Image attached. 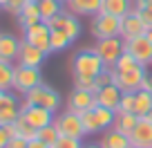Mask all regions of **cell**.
I'll return each instance as SVG.
<instances>
[{
	"label": "cell",
	"mask_w": 152,
	"mask_h": 148,
	"mask_svg": "<svg viewBox=\"0 0 152 148\" xmlns=\"http://www.w3.org/2000/svg\"><path fill=\"white\" fill-rule=\"evenodd\" d=\"M103 70H105V63L99 58V54H96L94 49H81V52H76L74 58H72V74H74V77L96 79Z\"/></svg>",
	"instance_id": "1"
},
{
	"label": "cell",
	"mask_w": 152,
	"mask_h": 148,
	"mask_svg": "<svg viewBox=\"0 0 152 148\" xmlns=\"http://www.w3.org/2000/svg\"><path fill=\"white\" fill-rule=\"evenodd\" d=\"M40 83H43L40 67H27V65H16L14 67V83H11V90L14 92L25 96L29 90H34Z\"/></svg>",
	"instance_id": "2"
},
{
	"label": "cell",
	"mask_w": 152,
	"mask_h": 148,
	"mask_svg": "<svg viewBox=\"0 0 152 148\" xmlns=\"http://www.w3.org/2000/svg\"><path fill=\"white\" fill-rule=\"evenodd\" d=\"M145 74H148L145 65H137L132 70H123V72L112 67V83L121 88V92H137L141 90V81L145 79Z\"/></svg>",
	"instance_id": "3"
},
{
	"label": "cell",
	"mask_w": 152,
	"mask_h": 148,
	"mask_svg": "<svg viewBox=\"0 0 152 148\" xmlns=\"http://www.w3.org/2000/svg\"><path fill=\"white\" fill-rule=\"evenodd\" d=\"M25 103H31V105H43V108L52 110L56 115V110L61 108V94H58L54 88H49L47 83H40L36 85L34 90H29L25 94Z\"/></svg>",
	"instance_id": "4"
},
{
	"label": "cell",
	"mask_w": 152,
	"mask_h": 148,
	"mask_svg": "<svg viewBox=\"0 0 152 148\" xmlns=\"http://www.w3.org/2000/svg\"><path fill=\"white\" fill-rule=\"evenodd\" d=\"M92 49L99 54V58L105 63V67H114V63L119 61V56L125 52V40L121 36L101 38V40H96V45Z\"/></svg>",
	"instance_id": "5"
},
{
	"label": "cell",
	"mask_w": 152,
	"mask_h": 148,
	"mask_svg": "<svg viewBox=\"0 0 152 148\" xmlns=\"http://www.w3.org/2000/svg\"><path fill=\"white\" fill-rule=\"evenodd\" d=\"M90 32L96 40L101 38H112V36H121V18L110 14H96L92 16Z\"/></svg>",
	"instance_id": "6"
},
{
	"label": "cell",
	"mask_w": 152,
	"mask_h": 148,
	"mask_svg": "<svg viewBox=\"0 0 152 148\" xmlns=\"http://www.w3.org/2000/svg\"><path fill=\"white\" fill-rule=\"evenodd\" d=\"M54 126H56V130L61 135H65V137H78V139L85 137L81 115H76V112H72V110H67V108H65V112L54 117Z\"/></svg>",
	"instance_id": "7"
},
{
	"label": "cell",
	"mask_w": 152,
	"mask_h": 148,
	"mask_svg": "<svg viewBox=\"0 0 152 148\" xmlns=\"http://www.w3.org/2000/svg\"><path fill=\"white\" fill-rule=\"evenodd\" d=\"M20 115L25 117V119L29 121V124L34 126L36 130H40V128H45V126H49V124H54V112L52 110H47V108H43V105H31V103H20Z\"/></svg>",
	"instance_id": "8"
},
{
	"label": "cell",
	"mask_w": 152,
	"mask_h": 148,
	"mask_svg": "<svg viewBox=\"0 0 152 148\" xmlns=\"http://www.w3.org/2000/svg\"><path fill=\"white\" fill-rule=\"evenodd\" d=\"M47 25H49V29H61L63 34H67L72 38V43L81 36V29H83L81 23H78V16L69 14V11H63V14L54 16L52 20H47Z\"/></svg>",
	"instance_id": "9"
},
{
	"label": "cell",
	"mask_w": 152,
	"mask_h": 148,
	"mask_svg": "<svg viewBox=\"0 0 152 148\" xmlns=\"http://www.w3.org/2000/svg\"><path fill=\"white\" fill-rule=\"evenodd\" d=\"M49 34H52L49 25L40 20V23H36V25H31V27L25 29V36H23V38L27 40V43H31L34 47L43 49L45 54H52V47H49Z\"/></svg>",
	"instance_id": "10"
},
{
	"label": "cell",
	"mask_w": 152,
	"mask_h": 148,
	"mask_svg": "<svg viewBox=\"0 0 152 148\" xmlns=\"http://www.w3.org/2000/svg\"><path fill=\"white\" fill-rule=\"evenodd\" d=\"M125 52H130L137 58V63H141V65H145V67L152 63V43L145 38V34L125 40Z\"/></svg>",
	"instance_id": "11"
},
{
	"label": "cell",
	"mask_w": 152,
	"mask_h": 148,
	"mask_svg": "<svg viewBox=\"0 0 152 148\" xmlns=\"http://www.w3.org/2000/svg\"><path fill=\"white\" fill-rule=\"evenodd\" d=\"M96 108V94L92 90H81V88H74L67 99V110L76 112V115H83L87 110Z\"/></svg>",
	"instance_id": "12"
},
{
	"label": "cell",
	"mask_w": 152,
	"mask_h": 148,
	"mask_svg": "<svg viewBox=\"0 0 152 148\" xmlns=\"http://www.w3.org/2000/svg\"><path fill=\"white\" fill-rule=\"evenodd\" d=\"M132 148H152V119L150 117H139L134 130L130 133Z\"/></svg>",
	"instance_id": "13"
},
{
	"label": "cell",
	"mask_w": 152,
	"mask_h": 148,
	"mask_svg": "<svg viewBox=\"0 0 152 148\" xmlns=\"http://www.w3.org/2000/svg\"><path fill=\"white\" fill-rule=\"evenodd\" d=\"M47 58V54L43 52V49L34 47L31 43H27V40H20V52H18V65H27V67H40L43 65V61Z\"/></svg>",
	"instance_id": "14"
},
{
	"label": "cell",
	"mask_w": 152,
	"mask_h": 148,
	"mask_svg": "<svg viewBox=\"0 0 152 148\" xmlns=\"http://www.w3.org/2000/svg\"><path fill=\"white\" fill-rule=\"evenodd\" d=\"M145 23L141 20V16L134 14V11H130V14H125L123 18H121V38L123 40H130L134 38V36H141V34H145Z\"/></svg>",
	"instance_id": "15"
},
{
	"label": "cell",
	"mask_w": 152,
	"mask_h": 148,
	"mask_svg": "<svg viewBox=\"0 0 152 148\" xmlns=\"http://www.w3.org/2000/svg\"><path fill=\"white\" fill-rule=\"evenodd\" d=\"M20 117V101L11 92H7L0 103V126H9Z\"/></svg>",
	"instance_id": "16"
},
{
	"label": "cell",
	"mask_w": 152,
	"mask_h": 148,
	"mask_svg": "<svg viewBox=\"0 0 152 148\" xmlns=\"http://www.w3.org/2000/svg\"><path fill=\"white\" fill-rule=\"evenodd\" d=\"M121 96H123L121 88H116L114 83H110V85L101 88V90L96 92V105H103V108H110V110H119Z\"/></svg>",
	"instance_id": "17"
},
{
	"label": "cell",
	"mask_w": 152,
	"mask_h": 148,
	"mask_svg": "<svg viewBox=\"0 0 152 148\" xmlns=\"http://www.w3.org/2000/svg\"><path fill=\"white\" fill-rule=\"evenodd\" d=\"M20 52V40L14 34H0V61L16 63Z\"/></svg>",
	"instance_id": "18"
},
{
	"label": "cell",
	"mask_w": 152,
	"mask_h": 148,
	"mask_svg": "<svg viewBox=\"0 0 152 148\" xmlns=\"http://www.w3.org/2000/svg\"><path fill=\"white\" fill-rule=\"evenodd\" d=\"M103 0H67L65 7L74 16H96L101 11Z\"/></svg>",
	"instance_id": "19"
},
{
	"label": "cell",
	"mask_w": 152,
	"mask_h": 148,
	"mask_svg": "<svg viewBox=\"0 0 152 148\" xmlns=\"http://www.w3.org/2000/svg\"><path fill=\"white\" fill-rule=\"evenodd\" d=\"M99 144L103 148H132V141H130L128 135L119 133V130H114V128L103 130V137L99 139Z\"/></svg>",
	"instance_id": "20"
},
{
	"label": "cell",
	"mask_w": 152,
	"mask_h": 148,
	"mask_svg": "<svg viewBox=\"0 0 152 148\" xmlns=\"http://www.w3.org/2000/svg\"><path fill=\"white\" fill-rule=\"evenodd\" d=\"M7 128H9L11 137H20V139H27V141H31V139H36V135H38V130L34 128V126L29 124V121L25 119L23 115H20L18 119L14 121V124H9V126H7Z\"/></svg>",
	"instance_id": "21"
},
{
	"label": "cell",
	"mask_w": 152,
	"mask_h": 148,
	"mask_svg": "<svg viewBox=\"0 0 152 148\" xmlns=\"http://www.w3.org/2000/svg\"><path fill=\"white\" fill-rule=\"evenodd\" d=\"M130 11H132V0H103L99 14H110V16H116V18H123Z\"/></svg>",
	"instance_id": "22"
},
{
	"label": "cell",
	"mask_w": 152,
	"mask_h": 148,
	"mask_svg": "<svg viewBox=\"0 0 152 148\" xmlns=\"http://www.w3.org/2000/svg\"><path fill=\"white\" fill-rule=\"evenodd\" d=\"M16 20H18V25L23 29H27V27H31V25H36V23H40V9H38V2H27V5L23 7V11H20L18 16H16Z\"/></svg>",
	"instance_id": "23"
},
{
	"label": "cell",
	"mask_w": 152,
	"mask_h": 148,
	"mask_svg": "<svg viewBox=\"0 0 152 148\" xmlns=\"http://www.w3.org/2000/svg\"><path fill=\"white\" fill-rule=\"evenodd\" d=\"M152 112V92L137 90L134 92V115L137 117H148Z\"/></svg>",
	"instance_id": "24"
},
{
	"label": "cell",
	"mask_w": 152,
	"mask_h": 148,
	"mask_svg": "<svg viewBox=\"0 0 152 148\" xmlns=\"http://www.w3.org/2000/svg\"><path fill=\"white\" fill-rule=\"evenodd\" d=\"M137 121H139V117L134 115V112H116V119H114V126H112V128L130 137V133L134 130Z\"/></svg>",
	"instance_id": "25"
},
{
	"label": "cell",
	"mask_w": 152,
	"mask_h": 148,
	"mask_svg": "<svg viewBox=\"0 0 152 148\" xmlns=\"http://www.w3.org/2000/svg\"><path fill=\"white\" fill-rule=\"evenodd\" d=\"M38 9H40L43 23H47V20H52L54 16L63 14V2L61 0H40V2H38Z\"/></svg>",
	"instance_id": "26"
},
{
	"label": "cell",
	"mask_w": 152,
	"mask_h": 148,
	"mask_svg": "<svg viewBox=\"0 0 152 148\" xmlns=\"http://www.w3.org/2000/svg\"><path fill=\"white\" fill-rule=\"evenodd\" d=\"M81 121H83L85 137H87V135H99V133H103V128H101V121H99V117H96L94 108L87 110V112H83V115H81Z\"/></svg>",
	"instance_id": "27"
},
{
	"label": "cell",
	"mask_w": 152,
	"mask_h": 148,
	"mask_svg": "<svg viewBox=\"0 0 152 148\" xmlns=\"http://www.w3.org/2000/svg\"><path fill=\"white\" fill-rule=\"evenodd\" d=\"M69 45H72V38L67 34H63L61 29H52V34H49V47H52V52H63Z\"/></svg>",
	"instance_id": "28"
},
{
	"label": "cell",
	"mask_w": 152,
	"mask_h": 148,
	"mask_svg": "<svg viewBox=\"0 0 152 148\" xmlns=\"http://www.w3.org/2000/svg\"><path fill=\"white\" fill-rule=\"evenodd\" d=\"M14 63H7V61H0V90L9 92L11 90V83H14Z\"/></svg>",
	"instance_id": "29"
},
{
	"label": "cell",
	"mask_w": 152,
	"mask_h": 148,
	"mask_svg": "<svg viewBox=\"0 0 152 148\" xmlns=\"http://www.w3.org/2000/svg\"><path fill=\"white\" fill-rule=\"evenodd\" d=\"M96 117L101 121V128L103 130H110L114 126V119H116V110H110V108H103V105H96L94 108Z\"/></svg>",
	"instance_id": "30"
},
{
	"label": "cell",
	"mask_w": 152,
	"mask_h": 148,
	"mask_svg": "<svg viewBox=\"0 0 152 148\" xmlns=\"http://www.w3.org/2000/svg\"><path fill=\"white\" fill-rule=\"evenodd\" d=\"M36 137L40 139L43 144H47L49 148H54V144L58 141L61 133L56 130V126H54V124H49V126H45V128H40V130H38V135H36Z\"/></svg>",
	"instance_id": "31"
},
{
	"label": "cell",
	"mask_w": 152,
	"mask_h": 148,
	"mask_svg": "<svg viewBox=\"0 0 152 148\" xmlns=\"http://www.w3.org/2000/svg\"><path fill=\"white\" fill-rule=\"evenodd\" d=\"M137 65H141V63H137V58H134L130 52H123L119 56V61L114 63V70L123 72V70H132V67H137Z\"/></svg>",
	"instance_id": "32"
},
{
	"label": "cell",
	"mask_w": 152,
	"mask_h": 148,
	"mask_svg": "<svg viewBox=\"0 0 152 148\" xmlns=\"http://www.w3.org/2000/svg\"><path fill=\"white\" fill-rule=\"evenodd\" d=\"M54 148H83V139H78V137H65V135H61V137H58V141L54 144Z\"/></svg>",
	"instance_id": "33"
},
{
	"label": "cell",
	"mask_w": 152,
	"mask_h": 148,
	"mask_svg": "<svg viewBox=\"0 0 152 148\" xmlns=\"http://www.w3.org/2000/svg\"><path fill=\"white\" fill-rule=\"evenodd\" d=\"M112 83V67H105L103 72H101L99 77L94 79V94L101 90V88H105V85H110Z\"/></svg>",
	"instance_id": "34"
},
{
	"label": "cell",
	"mask_w": 152,
	"mask_h": 148,
	"mask_svg": "<svg viewBox=\"0 0 152 148\" xmlns=\"http://www.w3.org/2000/svg\"><path fill=\"white\" fill-rule=\"evenodd\" d=\"M116 112H134V92H123Z\"/></svg>",
	"instance_id": "35"
},
{
	"label": "cell",
	"mask_w": 152,
	"mask_h": 148,
	"mask_svg": "<svg viewBox=\"0 0 152 148\" xmlns=\"http://www.w3.org/2000/svg\"><path fill=\"white\" fill-rule=\"evenodd\" d=\"M27 2H29V0H9V5L5 7V11H7V14H11V16H18Z\"/></svg>",
	"instance_id": "36"
},
{
	"label": "cell",
	"mask_w": 152,
	"mask_h": 148,
	"mask_svg": "<svg viewBox=\"0 0 152 148\" xmlns=\"http://www.w3.org/2000/svg\"><path fill=\"white\" fill-rule=\"evenodd\" d=\"M74 88H81V90H92V92H94V79L74 77Z\"/></svg>",
	"instance_id": "37"
},
{
	"label": "cell",
	"mask_w": 152,
	"mask_h": 148,
	"mask_svg": "<svg viewBox=\"0 0 152 148\" xmlns=\"http://www.w3.org/2000/svg\"><path fill=\"white\" fill-rule=\"evenodd\" d=\"M9 139H11L9 128H7V126H0V148H5L7 144H9Z\"/></svg>",
	"instance_id": "38"
},
{
	"label": "cell",
	"mask_w": 152,
	"mask_h": 148,
	"mask_svg": "<svg viewBox=\"0 0 152 148\" xmlns=\"http://www.w3.org/2000/svg\"><path fill=\"white\" fill-rule=\"evenodd\" d=\"M5 148H27V139H20V137H11L9 144Z\"/></svg>",
	"instance_id": "39"
},
{
	"label": "cell",
	"mask_w": 152,
	"mask_h": 148,
	"mask_svg": "<svg viewBox=\"0 0 152 148\" xmlns=\"http://www.w3.org/2000/svg\"><path fill=\"white\" fill-rule=\"evenodd\" d=\"M145 7H148V0H132V11L134 14H141Z\"/></svg>",
	"instance_id": "40"
},
{
	"label": "cell",
	"mask_w": 152,
	"mask_h": 148,
	"mask_svg": "<svg viewBox=\"0 0 152 148\" xmlns=\"http://www.w3.org/2000/svg\"><path fill=\"white\" fill-rule=\"evenodd\" d=\"M139 16H141V20L145 23V27H152V9H143Z\"/></svg>",
	"instance_id": "41"
},
{
	"label": "cell",
	"mask_w": 152,
	"mask_h": 148,
	"mask_svg": "<svg viewBox=\"0 0 152 148\" xmlns=\"http://www.w3.org/2000/svg\"><path fill=\"white\" fill-rule=\"evenodd\" d=\"M141 90H145V92H152V74H145V79L141 81Z\"/></svg>",
	"instance_id": "42"
},
{
	"label": "cell",
	"mask_w": 152,
	"mask_h": 148,
	"mask_svg": "<svg viewBox=\"0 0 152 148\" xmlns=\"http://www.w3.org/2000/svg\"><path fill=\"white\" fill-rule=\"evenodd\" d=\"M27 148H49L47 146V144H43V141H40V139H31V141H27Z\"/></svg>",
	"instance_id": "43"
},
{
	"label": "cell",
	"mask_w": 152,
	"mask_h": 148,
	"mask_svg": "<svg viewBox=\"0 0 152 148\" xmlns=\"http://www.w3.org/2000/svg\"><path fill=\"white\" fill-rule=\"evenodd\" d=\"M145 38L152 43V27H148V29H145Z\"/></svg>",
	"instance_id": "44"
},
{
	"label": "cell",
	"mask_w": 152,
	"mask_h": 148,
	"mask_svg": "<svg viewBox=\"0 0 152 148\" xmlns=\"http://www.w3.org/2000/svg\"><path fill=\"white\" fill-rule=\"evenodd\" d=\"M83 148H103L101 144H87V146H83Z\"/></svg>",
	"instance_id": "45"
},
{
	"label": "cell",
	"mask_w": 152,
	"mask_h": 148,
	"mask_svg": "<svg viewBox=\"0 0 152 148\" xmlns=\"http://www.w3.org/2000/svg\"><path fill=\"white\" fill-rule=\"evenodd\" d=\"M7 5H9V0H0V9H5Z\"/></svg>",
	"instance_id": "46"
},
{
	"label": "cell",
	"mask_w": 152,
	"mask_h": 148,
	"mask_svg": "<svg viewBox=\"0 0 152 148\" xmlns=\"http://www.w3.org/2000/svg\"><path fill=\"white\" fill-rule=\"evenodd\" d=\"M5 94H7L5 90H0V103H2V99H5Z\"/></svg>",
	"instance_id": "47"
},
{
	"label": "cell",
	"mask_w": 152,
	"mask_h": 148,
	"mask_svg": "<svg viewBox=\"0 0 152 148\" xmlns=\"http://www.w3.org/2000/svg\"><path fill=\"white\" fill-rule=\"evenodd\" d=\"M145 9H152V0H148V7H145Z\"/></svg>",
	"instance_id": "48"
},
{
	"label": "cell",
	"mask_w": 152,
	"mask_h": 148,
	"mask_svg": "<svg viewBox=\"0 0 152 148\" xmlns=\"http://www.w3.org/2000/svg\"><path fill=\"white\" fill-rule=\"evenodd\" d=\"M29 2H40V0H29Z\"/></svg>",
	"instance_id": "49"
},
{
	"label": "cell",
	"mask_w": 152,
	"mask_h": 148,
	"mask_svg": "<svg viewBox=\"0 0 152 148\" xmlns=\"http://www.w3.org/2000/svg\"><path fill=\"white\" fill-rule=\"evenodd\" d=\"M61 2H63V5H65V2H67V0H61Z\"/></svg>",
	"instance_id": "50"
},
{
	"label": "cell",
	"mask_w": 152,
	"mask_h": 148,
	"mask_svg": "<svg viewBox=\"0 0 152 148\" xmlns=\"http://www.w3.org/2000/svg\"><path fill=\"white\" fill-rule=\"evenodd\" d=\"M148 117H150V119H152V112H150V115H148Z\"/></svg>",
	"instance_id": "51"
}]
</instances>
